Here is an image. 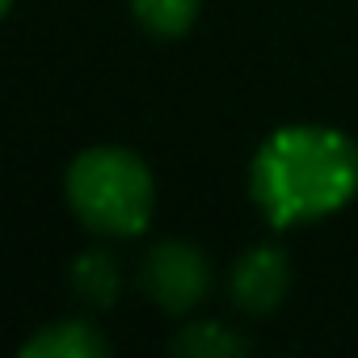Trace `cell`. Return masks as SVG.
Listing matches in <instances>:
<instances>
[{"instance_id": "cell-1", "label": "cell", "mask_w": 358, "mask_h": 358, "mask_svg": "<svg viewBox=\"0 0 358 358\" xmlns=\"http://www.w3.org/2000/svg\"><path fill=\"white\" fill-rule=\"evenodd\" d=\"M249 190L274 228L324 220L358 194V143L333 127H282L257 148Z\"/></svg>"}, {"instance_id": "cell-2", "label": "cell", "mask_w": 358, "mask_h": 358, "mask_svg": "<svg viewBox=\"0 0 358 358\" xmlns=\"http://www.w3.org/2000/svg\"><path fill=\"white\" fill-rule=\"evenodd\" d=\"M68 203L89 232L139 236L156 207L148 164L127 148H89L68 169Z\"/></svg>"}, {"instance_id": "cell-3", "label": "cell", "mask_w": 358, "mask_h": 358, "mask_svg": "<svg viewBox=\"0 0 358 358\" xmlns=\"http://www.w3.org/2000/svg\"><path fill=\"white\" fill-rule=\"evenodd\" d=\"M143 295L160 308L182 316L190 308H199L211 291V266L203 257V249H194L190 241H160L139 270Z\"/></svg>"}, {"instance_id": "cell-4", "label": "cell", "mask_w": 358, "mask_h": 358, "mask_svg": "<svg viewBox=\"0 0 358 358\" xmlns=\"http://www.w3.org/2000/svg\"><path fill=\"white\" fill-rule=\"evenodd\" d=\"M228 291H232V303L249 316H262L270 308H278L291 291V262L282 249H270V245H257L249 249L236 266H232V278H228Z\"/></svg>"}, {"instance_id": "cell-5", "label": "cell", "mask_w": 358, "mask_h": 358, "mask_svg": "<svg viewBox=\"0 0 358 358\" xmlns=\"http://www.w3.org/2000/svg\"><path fill=\"white\" fill-rule=\"evenodd\" d=\"M110 341L85 320H59L22 345V358H106Z\"/></svg>"}, {"instance_id": "cell-6", "label": "cell", "mask_w": 358, "mask_h": 358, "mask_svg": "<svg viewBox=\"0 0 358 358\" xmlns=\"http://www.w3.org/2000/svg\"><path fill=\"white\" fill-rule=\"evenodd\" d=\"M72 287H76V295L85 299V303H93V308H110L114 299H118V291H122V270H118V257L114 253H106V249H89V253H80L76 262H72Z\"/></svg>"}, {"instance_id": "cell-7", "label": "cell", "mask_w": 358, "mask_h": 358, "mask_svg": "<svg viewBox=\"0 0 358 358\" xmlns=\"http://www.w3.org/2000/svg\"><path fill=\"white\" fill-rule=\"evenodd\" d=\"M169 350L182 358H228V354H245L249 341L220 320H194L169 341Z\"/></svg>"}, {"instance_id": "cell-8", "label": "cell", "mask_w": 358, "mask_h": 358, "mask_svg": "<svg viewBox=\"0 0 358 358\" xmlns=\"http://www.w3.org/2000/svg\"><path fill=\"white\" fill-rule=\"evenodd\" d=\"M131 9H135L143 30H152L160 38H177L194 26L199 0H131Z\"/></svg>"}]
</instances>
